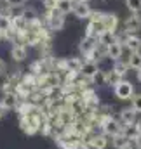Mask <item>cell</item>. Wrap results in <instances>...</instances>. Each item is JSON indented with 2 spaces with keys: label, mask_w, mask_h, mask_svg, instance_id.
<instances>
[{
  "label": "cell",
  "mask_w": 141,
  "mask_h": 149,
  "mask_svg": "<svg viewBox=\"0 0 141 149\" xmlns=\"http://www.w3.org/2000/svg\"><path fill=\"white\" fill-rule=\"evenodd\" d=\"M45 24H47V28L52 30V31L63 30V26H65V14H61V12L56 10V9L47 10V12H45Z\"/></svg>",
  "instance_id": "6da1fadb"
},
{
  "label": "cell",
  "mask_w": 141,
  "mask_h": 149,
  "mask_svg": "<svg viewBox=\"0 0 141 149\" xmlns=\"http://www.w3.org/2000/svg\"><path fill=\"white\" fill-rule=\"evenodd\" d=\"M125 7L131 14H141V0H125Z\"/></svg>",
  "instance_id": "44dd1931"
},
{
  "label": "cell",
  "mask_w": 141,
  "mask_h": 149,
  "mask_svg": "<svg viewBox=\"0 0 141 149\" xmlns=\"http://www.w3.org/2000/svg\"><path fill=\"white\" fill-rule=\"evenodd\" d=\"M89 144H91V148L92 149H106L108 146V141H106V135H91V139H89Z\"/></svg>",
  "instance_id": "9a60e30c"
},
{
  "label": "cell",
  "mask_w": 141,
  "mask_h": 149,
  "mask_svg": "<svg viewBox=\"0 0 141 149\" xmlns=\"http://www.w3.org/2000/svg\"><path fill=\"white\" fill-rule=\"evenodd\" d=\"M11 57H12V61H16V63H23V61L28 57V49H26V45L14 43L12 49H11Z\"/></svg>",
  "instance_id": "9c48e42d"
},
{
  "label": "cell",
  "mask_w": 141,
  "mask_h": 149,
  "mask_svg": "<svg viewBox=\"0 0 141 149\" xmlns=\"http://www.w3.org/2000/svg\"><path fill=\"white\" fill-rule=\"evenodd\" d=\"M0 40H2V30H0Z\"/></svg>",
  "instance_id": "4dcf8cb0"
},
{
  "label": "cell",
  "mask_w": 141,
  "mask_h": 149,
  "mask_svg": "<svg viewBox=\"0 0 141 149\" xmlns=\"http://www.w3.org/2000/svg\"><path fill=\"white\" fill-rule=\"evenodd\" d=\"M122 31L125 35H136L141 30V14H131L124 23H122Z\"/></svg>",
  "instance_id": "277c9868"
},
{
  "label": "cell",
  "mask_w": 141,
  "mask_h": 149,
  "mask_svg": "<svg viewBox=\"0 0 141 149\" xmlns=\"http://www.w3.org/2000/svg\"><path fill=\"white\" fill-rule=\"evenodd\" d=\"M105 28L108 33H111V35H115V31H117V26H118V17H117V14H111V12H106L105 16Z\"/></svg>",
  "instance_id": "4fadbf2b"
},
{
  "label": "cell",
  "mask_w": 141,
  "mask_h": 149,
  "mask_svg": "<svg viewBox=\"0 0 141 149\" xmlns=\"http://www.w3.org/2000/svg\"><path fill=\"white\" fill-rule=\"evenodd\" d=\"M133 144H134V148H136V149H141V134L134 139V141H133Z\"/></svg>",
  "instance_id": "83f0119b"
},
{
  "label": "cell",
  "mask_w": 141,
  "mask_h": 149,
  "mask_svg": "<svg viewBox=\"0 0 141 149\" xmlns=\"http://www.w3.org/2000/svg\"><path fill=\"white\" fill-rule=\"evenodd\" d=\"M136 78H138V81L141 83V70H138V71H136Z\"/></svg>",
  "instance_id": "f546056e"
},
{
  "label": "cell",
  "mask_w": 141,
  "mask_h": 149,
  "mask_svg": "<svg viewBox=\"0 0 141 149\" xmlns=\"http://www.w3.org/2000/svg\"><path fill=\"white\" fill-rule=\"evenodd\" d=\"M127 66L131 70H141V52H131L127 57Z\"/></svg>",
  "instance_id": "ac0fdd59"
},
{
  "label": "cell",
  "mask_w": 141,
  "mask_h": 149,
  "mask_svg": "<svg viewBox=\"0 0 141 149\" xmlns=\"http://www.w3.org/2000/svg\"><path fill=\"white\" fill-rule=\"evenodd\" d=\"M124 127H129V125H134L136 123V111L133 108H124L120 111V120H118Z\"/></svg>",
  "instance_id": "30bf717a"
},
{
  "label": "cell",
  "mask_w": 141,
  "mask_h": 149,
  "mask_svg": "<svg viewBox=\"0 0 141 149\" xmlns=\"http://www.w3.org/2000/svg\"><path fill=\"white\" fill-rule=\"evenodd\" d=\"M113 92H115V97L120 99V101H127L134 95V85L127 80H120L115 87H113Z\"/></svg>",
  "instance_id": "7a4b0ae2"
},
{
  "label": "cell",
  "mask_w": 141,
  "mask_h": 149,
  "mask_svg": "<svg viewBox=\"0 0 141 149\" xmlns=\"http://www.w3.org/2000/svg\"><path fill=\"white\" fill-rule=\"evenodd\" d=\"M124 43L131 52H141V38L138 35H127Z\"/></svg>",
  "instance_id": "5bb4252c"
},
{
  "label": "cell",
  "mask_w": 141,
  "mask_h": 149,
  "mask_svg": "<svg viewBox=\"0 0 141 149\" xmlns=\"http://www.w3.org/2000/svg\"><path fill=\"white\" fill-rule=\"evenodd\" d=\"M16 106H18V95L14 92L4 94V97L0 99V109L2 111H11V109H16Z\"/></svg>",
  "instance_id": "ba28073f"
},
{
  "label": "cell",
  "mask_w": 141,
  "mask_h": 149,
  "mask_svg": "<svg viewBox=\"0 0 141 149\" xmlns=\"http://www.w3.org/2000/svg\"><path fill=\"white\" fill-rule=\"evenodd\" d=\"M134 127H136V130H138V132L141 134V118H140V120H136V123H134Z\"/></svg>",
  "instance_id": "f1b7e54d"
},
{
  "label": "cell",
  "mask_w": 141,
  "mask_h": 149,
  "mask_svg": "<svg viewBox=\"0 0 141 149\" xmlns=\"http://www.w3.org/2000/svg\"><path fill=\"white\" fill-rule=\"evenodd\" d=\"M9 28H11V17H9V16L0 14V30H2V31H5V30H9Z\"/></svg>",
  "instance_id": "d4e9b609"
},
{
  "label": "cell",
  "mask_w": 141,
  "mask_h": 149,
  "mask_svg": "<svg viewBox=\"0 0 141 149\" xmlns=\"http://www.w3.org/2000/svg\"><path fill=\"white\" fill-rule=\"evenodd\" d=\"M82 66H84V61H82L80 57H68V59H66V68H68V71H73V73L80 74Z\"/></svg>",
  "instance_id": "2e32d148"
},
{
  "label": "cell",
  "mask_w": 141,
  "mask_h": 149,
  "mask_svg": "<svg viewBox=\"0 0 141 149\" xmlns=\"http://www.w3.org/2000/svg\"><path fill=\"white\" fill-rule=\"evenodd\" d=\"M71 12H73V16L78 17V19H89L92 9H91L89 2H85V0H75V2H73Z\"/></svg>",
  "instance_id": "5b68a950"
},
{
  "label": "cell",
  "mask_w": 141,
  "mask_h": 149,
  "mask_svg": "<svg viewBox=\"0 0 141 149\" xmlns=\"http://www.w3.org/2000/svg\"><path fill=\"white\" fill-rule=\"evenodd\" d=\"M98 73H99L98 63H91V61H85L84 66H82V70H80V74H82L84 80H87V81H94L96 76H98Z\"/></svg>",
  "instance_id": "52a82bcc"
},
{
  "label": "cell",
  "mask_w": 141,
  "mask_h": 149,
  "mask_svg": "<svg viewBox=\"0 0 141 149\" xmlns=\"http://www.w3.org/2000/svg\"><path fill=\"white\" fill-rule=\"evenodd\" d=\"M21 16L28 21V23H32V21H35L37 17V10L33 9V7H23V12H21Z\"/></svg>",
  "instance_id": "7402d4cb"
},
{
  "label": "cell",
  "mask_w": 141,
  "mask_h": 149,
  "mask_svg": "<svg viewBox=\"0 0 141 149\" xmlns=\"http://www.w3.org/2000/svg\"><path fill=\"white\" fill-rule=\"evenodd\" d=\"M111 146L115 149H127V148H133V141H129L124 134H117L111 137Z\"/></svg>",
  "instance_id": "7c38bea8"
},
{
  "label": "cell",
  "mask_w": 141,
  "mask_h": 149,
  "mask_svg": "<svg viewBox=\"0 0 141 149\" xmlns=\"http://www.w3.org/2000/svg\"><path fill=\"white\" fill-rule=\"evenodd\" d=\"M9 7H25V0H7Z\"/></svg>",
  "instance_id": "484cf974"
},
{
  "label": "cell",
  "mask_w": 141,
  "mask_h": 149,
  "mask_svg": "<svg viewBox=\"0 0 141 149\" xmlns=\"http://www.w3.org/2000/svg\"><path fill=\"white\" fill-rule=\"evenodd\" d=\"M120 80H122V78L115 73L113 70H106V71H103V81H105V85H110V87L113 85V87H115Z\"/></svg>",
  "instance_id": "e0dca14e"
},
{
  "label": "cell",
  "mask_w": 141,
  "mask_h": 149,
  "mask_svg": "<svg viewBox=\"0 0 141 149\" xmlns=\"http://www.w3.org/2000/svg\"><path fill=\"white\" fill-rule=\"evenodd\" d=\"M5 73H7V64H5V61L0 57V76H4Z\"/></svg>",
  "instance_id": "4316f807"
},
{
  "label": "cell",
  "mask_w": 141,
  "mask_h": 149,
  "mask_svg": "<svg viewBox=\"0 0 141 149\" xmlns=\"http://www.w3.org/2000/svg\"><path fill=\"white\" fill-rule=\"evenodd\" d=\"M131 108L138 113H141V94H134L133 97H131Z\"/></svg>",
  "instance_id": "cb8c5ba5"
},
{
  "label": "cell",
  "mask_w": 141,
  "mask_h": 149,
  "mask_svg": "<svg viewBox=\"0 0 141 149\" xmlns=\"http://www.w3.org/2000/svg\"><path fill=\"white\" fill-rule=\"evenodd\" d=\"M111 70L118 74L120 78H124V76L127 74L129 66H127V63H124V61H115V64H113V68H111Z\"/></svg>",
  "instance_id": "ffe728a7"
},
{
  "label": "cell",
  "mask_w": 141,
  "mask_h": 149,
  "mask_svg": "<svg viewBox=\"0 0 141 149\" xmlns=\"http://www.w3.org/2000/svg\"><path fill=\"white\" fill-rule=\"evenodd\" d=\"M122 134L129 139V141H134L138 135H140V132L136 130V127L134 125H129V127H124V130H122Z\"/></svg>",
  "instance_id": "603a6c76"
},
{
  "label": "cell",
  "mask_w": 141,
  "mask_h": 149,
  "mask_svg": "<svg viewBox=\"0 0 141 149\" xmlns=\"http://www.w3.org/2000/svg\"><path fill=\"white\" fill-rule=\"evenodd\" d=\"M2 114H4V113H2V109H0V118H2Z\"/></svg>",
  "instance_id": "1f68e13d"
},
{
  "label": "cell",
  "mask_w": 141,
  "mask_h": 149,
  "mask_svg": "<svg viewBox=\"0 0 141 149\" xmlns=\"http://www.w3.org/2000/svg\"><path fill=\"white\" fill-rule=\"evenodd\" d=\"M101 128H103V134H105V135L113 137V135H117V134H122L124 125H122L118 120H115L113 116H110V118H103V120H101Z\"/></svg>",
  "instance_id": "3957f363"
},
{
  "label": "cell",
  "mask_w": 141,
  "mask_h": 149,
  "mask_svg": "<svg viewBox=\"0 0 141 149\" xmlns=\"http://www.w3.org/2000/svg\"><path fill=\"white\" fill-rule=\"evenodd\" d=\"M122 54H124V45L113 38V40L106 45V57L111 59V61H120Z\"/></svg>",
  "instance_id": "8992f818"
},
{
  "label": "cell",
  "mask_w": 141,
  "mask_h": 149,
  "mask_svg": "<svg viewBox=\"0 0 141 149\" xmlns=\"http://www.w3.org/2000/svg\"><path fill=\"white\" fill-rule=\"evenodd\" d=\"M73 2L75 0H58L56 2V10H59L61 14H68V12H71V9H73Z\"/></svg>",
  "instance_id": "d6986e66"
},
{
  "label": "cell",
  "mask_w": 141,
  "mask_h": 149,
  "mask_svg": "<svg viewBox=\"0 0 141 149\" xmlns=\"http://www.w3.org/2000/svg\"><path fill=\"white\" fill-rule=\"evenodd\" d=\"M0 2H5V3H7V0H0Z\"/></svg>",
  "instance_id": "d6a6232c"
},
{
  "label": "cell",
  "mask_w": 141,
  "mask_h": 149,
  "mask_svg": "<svg viewBox=\"0 0 141 149\" xmlns=\"http://www.w3.org/2000/svg\"><path fill=\"white\" fill-rule=\"evenodd\" d=\"M96 43H98V40H94V38H87L84 37L80 40V45H78V49H80V54H84V57H87L94 49H96Z\"/></svg>",
  "instance_id": "8fae6325"
}]
</instances>
